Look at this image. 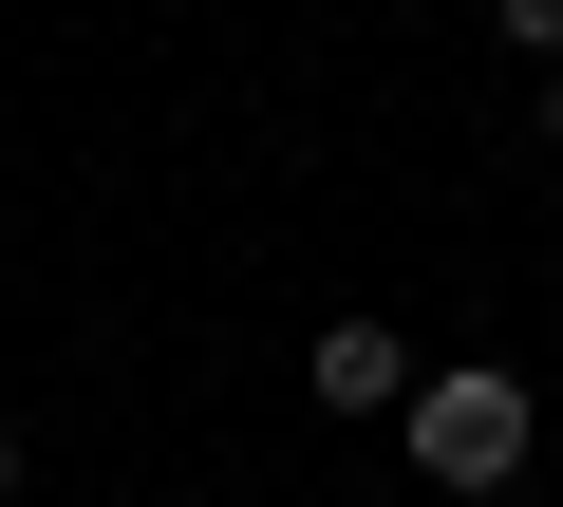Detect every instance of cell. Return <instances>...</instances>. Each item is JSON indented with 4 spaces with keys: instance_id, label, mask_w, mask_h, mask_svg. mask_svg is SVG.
Masks as SVG:
<instances>
[{
    "instance_id": "6da1fadb",
    "label": "cell",
    "mask_w": 563,
    "mask_h": 507,
    "mask_svg": "<svg viewBox=\"0 0 563 507\" xmlns=\"http://www.w3.org/2000/svg\"><path fill=\"white\" fill-rule=\"evenodd\" d=\"M395 432H413V470H432V488H507V470H526V432H544V395H526L507 357H451V376H413V414H395Z\"/></svg>"
},
{
    "instance_id": "7a4b0ae2",
    "label": "cell",
    "mask_w": 563,
    "mask_h": 507,
    "mask_svg": "<svg viewBox=\"0 0 563 507\" xmlns=\"http://www.w3.org/2000/svg\"><path fill=\"white\" fill-rule=\"evenodd\" d=\"M301 376H320V414H413V339H395V320H320Z\"/></svg>"
},
{
    "instance_id": "3957f363",
    "label": "cell",
    "mask_w": 563,
    "mask_h": 507,
    "mask_svg": "<svg viewBox=\"0 0 563 507\" xmlns=\"http://www.w3.org/2000/svg\"><path fill=\"white\" fill-rule=\"evenodd\" d=\"M488 38H526V57L563 76V0H488Z\"/></svg>"
},
{
    "instance_id": "277c9868",
    "label": "cell",
    "mask_w": 563,
    "mask_h": 507,
    "mask_svg": "<svg viewBox=\"0 0 563 507\" xmlns=\"http://www.w3.org/2000/svg\"><path fill=\"white\" fill-rule=\"evenodd\" d=\"M0 507H20V432H0Z\"/></svg>"
},
{
    "instance_id": "5b68a950",
    "label": "cell",
    "mask_w": 563,
    "mask_h": 507,
    "mask_svg": "<svg viewBox=\"0 0 563 507\" xmlns=\"http://www.w3.org/2000/svg\"><path fill=\"white\" fill-rule=\"evenodd\" d=\"M544 151H563V76H544Z\"/></svg>"
}]
</instances>
